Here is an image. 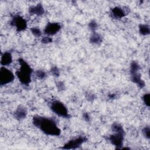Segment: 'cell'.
<instances>
[{"instance_id":"obj_16","label":"cell","mask_w":150,"mask_h":150,"mask_svg":"<svg viewBox=\"0 0 150 150\" xmlns=\"http://www.w3.org/2000/svg\"><path fill=\"white\" fill-rule=\"evenodd\" d=\"M30 30H31L32 34L33 35H35V36H36V37H39V36H41V34H42L41 31L38 28H35H35H32Z\"/></svg>"},{"instance_id":"obj_9","label":"cell","mask_w":150,"mask_h":150,"mask_svg":"<svg viewBox=\"0 0 150 150\" xmlns=\"http://www.w3.org/2000/svg\"><path fill=\"white\" fill-rule=\"evenodd\" d=\"M12 62V56L11 53L8 52H5L1 57V64L2 66H6L9 65Z\"/></svg>"},{"instance_id":"obj_23","label":"cell","mask_w":150,"mask_h":150,"mask_svg":"<svg viewBox=\"0 0 150 150\" xmlns=\"http://www.w3.org/2000/svg\"><path fill=\"white\" fill-rule=\"evenodd\" d=\"M83 117H84V120H85L86 121H88L90 120V116H89L88 114L87 113V112L84 113V114H83Z\"/></svg>"},{"instance_id":"obj_15","label":"cell","mask_w":150,"mask_h":150,"mask_svg":"<svg viewBox=\"0 0 150 150\" xmlns=\"http://www.w3.org/2000/svg\"><path fill=\"white\" fill-rule=\"evenodd\" d=\"M35 76L39 79H43L46 77V73L42 70H38L35 72Z\"/></svg>"},{"instance_id":"obj_21","label":"cell","mask_w":150,"mask_h":150,"mask_svg":"<svg viewBox=\"0 0 150 150\" xmlns=\"http://www.w3.org/2000/svg\"><path fill=\"white\" fill-rule=\"evenodd\" d=\"M52 42V39L49 37H43L42 39V42L43 43H49Z\"/></svg>"},{"instance_id":"obj_22","label":"cell","mask_w":150,"mask_h":150,"mask_svg":"<svg viewBox=\"0 0 150 150\" xmlns=\"http://www.w3.org/2000/svg\"><path fill=\"white\" fill-rule=\"evenodd\" d=\"M57 88L60 90H62L64 88V85L61 81H59L58 83H57Z\"/></svg>"},{"instance_id":"obj_17","label":"cell","mask_w":150,"mask_h":150,"mask_svg":"<svg viewBox=\"0 0 150 150\" xmlns=\"http://www.w3.org/2000/svg\"><path fill=\"white\" fill-rule=\"evenodd\" d=\"M142 134L147 139H149L150 137V129L149 127H145L142 129Z\"/></svg>"},{"instance_id":"obj_12","label":"cell","mask_w":150,"mask_h":150,"mask_svg":"<svg viewBox=\"0 0 150 150\" xmlns=\"http://www.w3.org/2000/svg\"><path fill=\"white\" fill-rule=\"evenodd\" d=\"M111 13L112 16L117 18L120 19L124 17L126 15V12L125 11L120 7H115L111 10Z\"/></svg>"},{"instance_id":"obj_11","label":"cell","mask_w":150,"mask_h":150,"mask_svg":"<svg viewBox=\"0 0 150 150\" xmlns=\"http://www.w3.org/2000/svg\"><path fill=\"white\" fill-rule=\"evenodd\" d=\"M29 12L32 15H36L39 16L43 14L44 9L41 4H38L36 6H31L29 9Z\"/></svg>"},{"instance_id":"obj_6","label":"cell","mask_w":150,"mask_h":150,"mask_svg":"<svg viewBox=\"0 0 150 150\" xmlns=\"http://www.w3.org/2000/svg\"><path fill=\"white\" fill-rule=\"evenodd\" d=\"M86 141V138L84 137H79L72 139L65 144L62 148L64 149H76L81 146Z\"/></svg>"},{"instance_id":"obj_20","label":"cell","mask_w":150,"mask_h":150,"mask_svg":"<svg viewBox=\"0 0 150 150\" xmlns=\"http://www.w3.org/2000/svg\"><path fill=\"white\" fill-rule=\"evenodd\" d=\"M89 27H90V28L91 29H92L93 30H94L96 29V28L97 27V23L95 21H93L91 22H90Z\"/></svg>"},{"instance_id":"obj_13","label":"cell","mask_w":150,"mask_h":150,"mask_svg":"<svg viewBox=\"0 0 150 150\" xmlns=\"http://www.w3.org/2000/svg\"><path fill=\"white\" fill-rule=\"evenodd\" d=\"M90 42L92 43H94V44H98V43H100L101 42L102 39H101V37L100 36V35L94 33H93V35L90 37Z\"/></svg>"},{"instance_id":"obj_18","label":"cell","mask_w":150,"mask_h":150,"mask_svg":"<svg viewBox=\"0 0 150 150\" xmlns=\"http://www.w3.org/2000/svg\"><path fill=\"white\" fill-rule=\"evenodd\" d=\"M142 100L145 104L148 107H149V93L145 94L142 97Z\"/></svg>"},{"instance_id":"obj_7","label":"cell","mask_w":150,"mask_h":150,"mask_svg":"<svg viewBox=\"0 0 150 150\" xmlns=\"http://www.w3.org/2000/svg\"><path fill=\"white\" fill-rule=\"evenodd\" d=\"M11 23L12 26L16 28V30L18 32L24 30L27 27L26 21L19 15L15 16L12 18Z\"/></svg>"},{"instance_id":"obj_2","label":"cell","mask_w":150,"mask_h":150,"mask_svg":"<svg viewBox=\"0 0 150 150\" xmlns=\"http://www.w3.org/2000/svg\"><path fill=\"white\" fill-rule=\"evenodd\" d=\"M20 67L16 74L19 81L25 85H28L31 81V75L33 72L32 68L23 59L18 60Z\"/></svg>"},{"instance_id":"obj_24","label":"cell","mask_w":150,"mask_h":150,"mask_svg":"<svg viewBox=\"0 0 150 150\" xmlns=\"http://www.w3.org/2000/svg\"><path fill=\"white\" fill-rule=\"evenodd\" d=\"M109 97H110V98H115V95L114 94H111V95H110L109 96Z\"/></svg>"},{"instance_id":"obj_1","label":"cell","mask_w":150,"mask_h":150,"mask_svg":"<svg viewBox=\"0 0 150 150\" xmlns=\"http://www.w3.org/2000/svg\"><path fill=\"white\" fill-rule=\"evenodd\" d=\"M32 122L35 127L39 128L46 135L58 136L61 133L60 129L52 118L36 115L33 117Z\"/></svg>"},{"instance_id":"obj_3","label":"cell","mask_w":150,"mask_h":150,"mask_svg":"<svg viewBox=\"0 0 150 150\" xmlns=\"http://www.w3.org/2000/svg\"><path fill=\"white\" fill-rule=\"evenodd\" d=\"M50 108L52 111L58 116L64 118H68L70 117L66 107L60 101H53L50 104Z\"/></svg>"},{"instance_id":"obj_4","label":"cell","mask_w":150,"mask_h":150,"mask_svg":"<svg viewBox=\"0 0 150 150\" xmlns=\"http://www.w3.org/2000/svg\"><path fill=\"white\" fill-rule=\"evenodd\" d=\"M15 76L13 73L4 66L1 67L0 70V84L5 85L11 83L14 80Z\"/></svg>"},{"instance_id":"obj_10","label":"cell","mask_w":150,"mask_h":150,"mask_svg":"<svg viewBox=\"0 0 150 150\" xmlns=\"http://www.w3.org/2000/svg\"><path fill=\"white\" fill-rule=\"evenodd\" d=\"M14 117L20 121L24 119L26 116V111L25 108L22 107H19L13 112Z\"/></svg>"},{"instance_id":"obj_14","label":"cell","mask_w":150,"mask_h":150,"mask_svg":"<svg viewBox=\"0 0 150 150\" xmlns=\"http://www.w3.org/2000/svg\"><path fill=\"white\" fill-rule=\"evenodd\" d=\"M139 33L142 35H147L149 33V28L146 25L141 24L139 26Z\"/></svg>"},{"instance_id":"obj_8","label":"cell","mask_w":150,"mask_h":150,"mask_svg":"<svg viewBox=\"0 0 150 150\" xmlns=\"http://www.w3.org/2000/svg\"><path fill=\"white\" fill-rule=\"evenodd\" d=\"M61 29V26L59 23L50 22L48 23L46 26L44 32L48 35H54L57 33Z\"/></svg>"},{"instance_id":"obj_5","label":"cell","mask_w":150,"mask_h":150,"mask_svg":"<svg viewBox=\"0 0 150 150\" xmlns=\"http://www.w3.org/2000/svg\"><path fill=\"white\" fill-rule=\"evenodd\" d=\"M124 134V132H116L109 137L110 142L116 147V149H122Z\"/></svg>"},{"instance_id":"obj_19","label":"cell","mask_w":150,"mask_h":150,"mask_svg":"<svg viewBox=\"0 0 150 150\" xmlns=\"http://www.w3.org/2000/svg\"><path fill=\"white\" fill-rule=\"evenodd\" d=\"M51 73L55 76H59V70L56 67H54L51 69Z\"/></svg>"}]
</instances>
